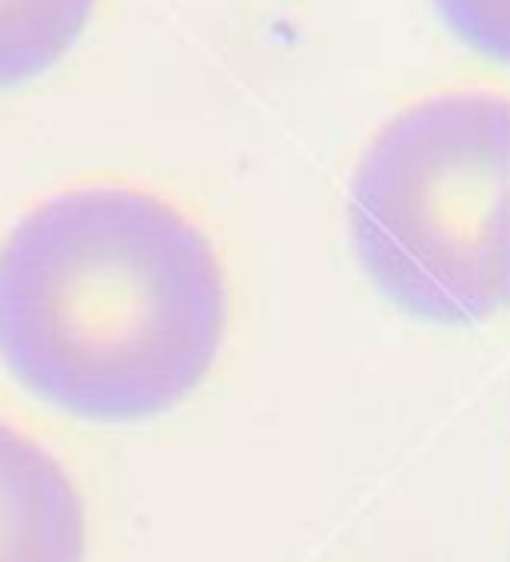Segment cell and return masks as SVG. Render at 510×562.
<instances>
[{
	"label": "cell",
	"instance_id": "cell-1",
	"mask_svg": "<svg viewBox=\"0 0 510 562\" xmlns=\"http://www.w3.org/2000/svg\"><path fill=\"white\" fill-rule=\"evenodd\" d=\"M231 319L216 239L144 188H72L0 239V363L36 403L132 427L175 412Z\"/></svg>",
	"mask_w": 510,
	"mask_h": 562
},
{
	"label": "cell",
	"instance_id": "cell-2",
	"mask_svg": "<svg viewBox=\"0 0 510 562\" xmlns=\"http://www.w3.org/2000/svg\"><path fill=\"white\" fill-rule=\"evenodd\" d=\"M348 239L383 303L427 327L510 312V97L458 88L395 112L348 188Z\"/></svg>",
	"mask_w": 510,
	"mask_h": 562
},
{
	"label": "cell",
	"instance_id": "cell-3",
	"mask_svg": "<svg viewBox=\"0 0 510 562\" xmlns=\"http://www.w3.org/2000/svg\"><path fill=\"white\" fill-rule=\"evenodd\" d=\"M88 515L48 447L0 419V562H84Z\"/></svg>",
	"mask_w": 510,
	"mask_h": 562
},
{
	"label": "cell",
	"instance_id": "cell-4",
	"mask_svg": "<svg viewBox=\"0 0 510 562\" xmlns=\"http://www.w3.org/2000/svg\"><path fill=\"white\" fill-rule=\"evenodd\" d=\"M92 12L97 0H0V92L60 65Z\"/></svg>",
	"mask_w": 510,
	"mask_h": 562
},
{
	"label": "cell",
	"instance_id": "cell-5",
	"mask_svg": "<svg viewBox=\"0 0 510 562\" xmlns=\"http://www.w3.org/2000/svg\"><path fill=\"white\" fill-rule=\"evenodd\" d=\"M458 44L490 65L510 68V0H431Z\"/></svg>",
	"mask_w": 510,
	"mask_h": 562
}]
</instances>
